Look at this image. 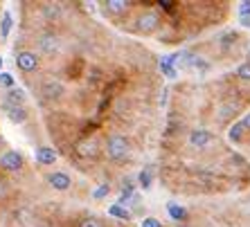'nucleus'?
Returning a JSON list of instances; mask_svg holds the SVG:
<instances>
[{"label":"nucleus","mask_w":250,"mask_h":227,"mask_svg":"<svg viewBox=\"0 0 250 227\" xmlns=\"http://www.w3.org/2000/svg\"><path fill=\"white\" fill-rule=\"evenodd\" d=\"M106 157L108 160H113V162H122V160H126L128 155H131V142L124 137V135L120 133H113L108 140H106Z\"/></svg>","instance_id":"obj_1"},{"label":"nucleus","mask_w":250,"mask_h":227,"mask_svg":"<svg viewBox=\"0 0 250 227\" xmlns=\"http://www.w3.org/2000/svg\"><path fill=\"white\" fill-rule=\"evenodd\" d=\"M158 27H160V16L153 9H146V12H142L135 18V29L140 34H153Z\"/></svg>","instance_id":"obj_2"},{"label":"nucleus","mask_w":250,"mask_h":227,"mask_svg":"<svg viewBox=\"0 0 250 227\" xmlns=\"http://www.w3.org/2000/svg\"><path fill=\"white\" fill-rule=\"evenodd\" d=\"M39 93H41V99L57 101L65 95V86L59 81V79H45V81L41 83V88H39Z\"/></svg>","instance_id":"obj_3"},{"label":"nucleus","mask_w":250,"mask_h":227,"mask_svg":"<svg viewBox=\"0 0 250 227\" xmlns=\"http://www.w3.org/2000/svg\"><path fill=\"white\" fill-rule=\"evenodd\" d=\"M16 65H18V70L21 72L29 75V72L39 70L41 61H39V54H34L32 50H21V52L16 54Z\"/></svg>","instance_id":"obj_4"},{"label":"nucleus","mask_w":250,"mask_h":227,"mask_svg":"<svg viewBox=\"0 0 250 227\" xmlns=\"http://www.w3.org/2000/svg\"><path fill=\"white\" fill-rule=\"evenodd\" d=\"M25 164V157L21 155V151H14V149H9V151L2 153V157H0V169L9 171V173H16V171L23 169Z\"/></svg>","instance_id":"obj_5"},{"label":"nucleus","mask_w":250,"mask_h":227,"mask_svg":"<svg viewBox=\"0 0 250 227\" xmlns=\"http://www.w3.org/2000/svg\"><path fill=\"white\" fill-rule=\"evenodd\" d=\"M36 45H39V50H41L43 54L54 57V54H59V50H61V38H59L54 32H45V34L39 36Z\"/></svg>","instance_id":"obj_6"},{"label":"nucleus","mask_w":250,"mask_h":227,"mask_svg":"<svg viewBox=\"0 0 250 227\" xmlns=\"http://www.w3.org/2000/svg\"><path fill=\"white\" fill-rule=\"evenodd\" d=\"M47 185L57 189V191H68L70 187H72V178H70L65 171H52V173L47 175Z\"/></svg>","instance_id":"obj_7"},{"label":"nucleus","mask_w":250,"mask_h":227,"mask_svg":"<svg viewBox=\"0 0 250 227\" xmlns=\"http://www.w3.org/2000/svg\"><path fill=\"white\" fill-rule=\"evenodd\" d=\"M189 142L196 149H208L214 142V135L209 133V131H205V128H194L192 133H189Z\"/></svg>","instance_id":"obj_8"},{"label":"nucleus","mask_w":250,"mask_h":227,"mask_svg":"<svg viewBox=\"0 0 250 227\" xmlns=\"http://www.w3.org/2000/svg\"><path fill=\"white\" fill-rule=\"evenodd\" d=\"M2 111H5L7 119H9L12 124H25L27 122V117H29V113H27L25 106H7V104H2Z\"/></svg>","instance_id":"obj_9"},{"label":"nucleus","mask_w":250,"mask_h":227,"mask_svg":"<svg viewBox=\"0 0 250 227\" xmlns=\"http://www.w3.org/2000/svg\"><path fill=\"white\" fill-rule=\"evenodd\" d=\"M128 7H131L128 0H106V2H102V9L108 16H122V14L128 12Z\"/></svg>","instance_id":"obj_10"},{"label":"nucleus","mask_w":250,"mask_h":227,"mask_svg":"<svg viewBox=\"0 0 250 227\" xmlns=\"http://www.w3.org/2000/svg\"><path fill=\"white\" fill-rule=\"evenodd\" d=\"M25 101H27L25 90H21V88H12V90H7L5 101H2V104H7V106H25Z\"/></svg>","instance_id":"obj_11"},{"label":"nucleus","mask_w":250,"mask_h":227,"mask_svg":"<svg viewBox=\"0 0 250 227\" xmlns=\"http://www.w3.org/2000/svg\"><path fill=\"white\" fill-rule=\"evenodd\" d=\"M41 14L45 16V20H59V18L63 16V7L59 5V2H45L41 7Z\"/></svg>","instance_id":"obj_12"},{"label":"nucleus","mask_w":250,"mask_h":227,"mask_svg":"<svg viewBox=\"0 0 250 227\" xmlns=\"http://www.w3.org/2000/svg\"><path fill=\"white\" fill-rule=\"evenodd\" d=\"M36 162H39V164H45V167H50V164L57 162V153H54L50 146H41V149L36 151Z\"/></svg>","instance_id":"obj_13"},{"label":"nucleus","mask_w":250,"mask_h":227,"mask_svg":"<svg viewBox=\"0 0 250 227\" xmlns=\"http://www.w3.org/2000/svg\"><path fill=\"white\" fill-rule=\"evenodd\" d=\"M77 153H79V155H83V157H95V155H97V142H95V140L82 142V144L77 146Z\"/></svg>","instance_id":"obj_14"},{"label":"nucleus","mask_w":250,"mask_h":227,"mask_svg":"<svg viewBox=\"0 0 250 227\" xmlns=\"http://www.w3.org/2000/svg\"><path fill=\"white\" fill-rule=\"evenodd\" d=\"M167 211H169V216H171V218H174L176 223L187 221V211H185V207H181V205L169 203V205H167Z\"/></svg>","instance_id":"obj_15"},{"label":"nucleus","mask_w":250,"mask_h":227,"mask_svg":"<svg viewBox=\"0 0 250 227\" xmlns=\"http://www.w3.org/2000/svg\"><path fill=\"white\" fill-rule=\"evenodd\" d=\"M108 214L115 216V218H120V221H131V218H133V216H131V211H128L126 207H122L120 203L111 205V207H108Z\"/></svg>","instance_id":"obj_16"},{"label":"nucleus","mask_w":250,"mask_h":227,"mask_svg":"<svg viewBox=\"0 0 250 227\" xmlns=\"http://www.w3.org/2000/svg\"><path fill=\"white\" fill-rule=\"evenodd\" d=\"M12 27H14V18H12V14H9V12H5V14H2V20H0V36H2V38H7V36H9V32H12Z\"/></svg>","instance_id":"obj_17"},{"label":"nucleus","mask_w":250,"mask_h":227,"mask_svg":"<svg viewBox=\"0 0 250 227\" xmlns=\"http://www.w3.org/2000/svg\"><path fill=\"white\" fill-rule=\"evenodd\" d=\"M244 131H246L244 122H239V124H234V126L230 128V133H228V137H230L232 142H239V140H241V135H244Z\"/></svg>","instance_id":"obj_18"},{"label":"nucleus","mask_w":250,"mask_h":227,"mask_svg":"<svg viewBox=\"0 0 250 227\" xmlns=\"http://www.w3.org/2000/svg\"><path fill=\"white\" fill-rule=\"evenodd\" d=\"M237 79H241V81H250V61H246V63H241L237 68Z\"/></svg>","instance_id":"obj_19"},{"label":"nucleus","mask_w":250,"mask_h":227,"mask_svg":"<svg viewBox=\"0 0 250 227\" xmlns=\"http://www.w3.org/2000/svg\"><path fill=\"white\" fill-rule=\"evenodd\" d=\"M0 86L12 90V88H16V79H14L9 72H0Z\"/></svg>","instance_id":"obj_20"},{"label":"nucleus","mask_w":250,"mask_h":227,"mask_svg":"<svg viewBox=\"0 0 250 227\" xmlns=\"http://www.w3.org/2000/svg\"><path fill=\"white\" fill-rule=\"evenodd\" d=\"M133 191H135V187L131 185V182H124V187H122V193H120V205L122 203H126L131 196H133Z\"/></svg>","instance_id":"obj_21"},{"label":"nucleus","mask_w":250,"mask_h":227,"mask_svg":"<svg viewBox=\"0 0 250 227\" xmlns=\"http://www.w3.org/2000/svg\"><path fill=\"white\" fill-rule=\"evenodd\" d=\"M140 187H142V189H149V187H151V171L149 169H142L140 171Z\"/></svg>","instance_id":"obj_22"},{"label":"nucleus","mask_w":250,"mask_h":227,"mask_svg":"<svg viewBox=\"0 0 250 227\" xmlns=\"http://www.w3.org/2000/svg\"><path fill=\"white\" fill-rule=\"evenodd\" d=\"M108 193H111V187H108V185H99L97 189H95V191H93V198L102 200V198H106Z\"/></svg>","instance_id":"obj_23"},{"label":"nucleus","mask_w":250,"mask_h":227,"mask_svg":"<svg viewBox=\"0 0 250 227\" xmlns=\"http://www.w3.org/2000/svg\"><path fill=\"white\" fill-rule=\"evenodd\" d=\"M79 227H104V223L99 221V218H95V216H88V218H83L79 223Z\"/></svg>","instance_id":"obj_24"},{"label":"nucleus","mask_w":250,"mask_h":227,"mask_svg":"<svg viewBox=\"0 0 250 227\" xmlns=\"http://www.w3.org/2000/svg\"><path fill=\"white\" fill-rule=\"evenodd\" d=\"M160 70H163L165 75L169 76V79H176V70H174V68H171V65L167 63V61H165V58H160Z\"/></svg>","instance_id":"obj_25"},{"label":"nucleus","mask_w":250,"mask_h":227,"mask_svg":"<svg viewBox=\"0 0 250 227\" xmlns=\"http://www.w3.org/2000/svg\"><path fill=\"white\" fill-rule=\"evenodd\" d=\"M142 227H163V223L153 216H146V218H142Z\"/></svg>","instance_id":"obj_26"},{"label":"nucleus","mask_w":250,"mask_h":227,"mask_svg":"<svg viewBox=\"0 0 250 227\" xmlns=\"http://www.w3.org/2000/svg\"><path fill=\"white\" fill-rule=\"evenodd\" d=\"M239 16H241V18H250V2H248V0L239 5Z\"/></svg>","instance_id":"obj_27"},{"label":"nucleus","mask_w":250,"mask_h":227,"mask_svg":"<svg viewBox=\"0 0 250 227\" xmlns=\"http://www.w3.org/2000/svg\"><path fill=\"white\" fill-rule=\"evenodd\" d=\"M7 193H9V182L0 178V198H5Z\"/></svg>","instance_id":"obj_28"},{"label":"nucleus","mask_w":250,"mask_h":227,"mask_svg":"<svg viewBox=\"0 0 250 227\" xmlns=\"http://www.w3.org/2000/svg\"><path fill=\"white\" fill-rule=\"evenodd\" d=\"M160 7H163L165 12H171V9H174V2H167V0H163V2H160Z\"/></svg>","instance_id":"obj_29"},{"label":"nucleus","mask_w":250,"mask_h":227,"mask_svg":"<svg viewBox=\"0 0 250 227\" xmlns=\"http://www.w3.org/2000/svg\"><path fill=\"white\" fill-rule=\"evenodd\" d=\"M241 122H244L246 131H250V113H248V115H246V117H244V119H241Z\"/></svg>","instance_id":"obj_30"},{"label":"nucleus","mask_w":250,"mask_h":227,"mask_svg":"<svg viewBox=\"0 0 250 227\" xmlns=\"http://www.w3.org/2000/svg\"><path fill=\"white\" fill-rule=\"evenodd\" d=\"M241 25H244V27H250V18H241Z\"/></svg>","instance_id":"obj_31"},{"label":"nucleus","mask_w":250,"mask_h":227,"mask_svg":"<svg viewBox=\"0 0 250 227\" xmlns=\"http://www.w3.org/2000/svg\"><path fill=\"white\" fill-rule=\"evenodd\" d=\"M0 68H2V58H0Z\"/></svg>","instance_id":"obj_32"},{"label":"nucleus","mask_w":250,"mask_h":227,"mask_svg":"<svg viewBox=\"0 0 250 227\" xmlns=\"http://www.w3.org/2000/svg\"><path fill=\"white\" fill-rule=\"evenodd\" d=\"M34 227H43V225H34Z\"/></svg>","instance_id":"obj_33"},{"label":"nucleus","mask_w":250,"mask_h":227,"mask_svg":"<svg viewBox=\"0 0 250 227\" xmlns=\"http://www.w3.org/2000/svg\"><path fill=\"white\" fill-rule=\"evenodd\" d=\"M181 227H183V225H181Z\"/></svg>","instance_id":"obj_34"}]
</instances>
